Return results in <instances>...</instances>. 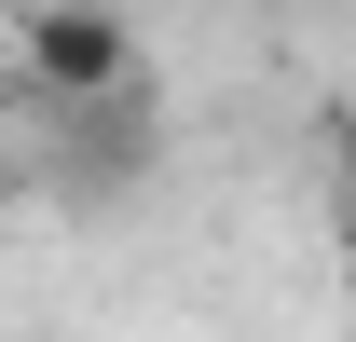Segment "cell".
Returning a JSON list of instances; mask_svg holds the SVG:
<instances>
[{
  "mask_svg": "<svg viewBox=\"0 0 356 342\" xmlns=\"http://www.w3.org/2000/svg\"><path fill=\"white\" fill-rule=\"evenodd\" d=\"M14 69L55 110H110V96H137V28L110 0H14Z\"/></svg>",
  "mask_w": 356,
  "mask_h": 342,
  "instance_id": "1",
  "label": "cell"
}]
</instances>
